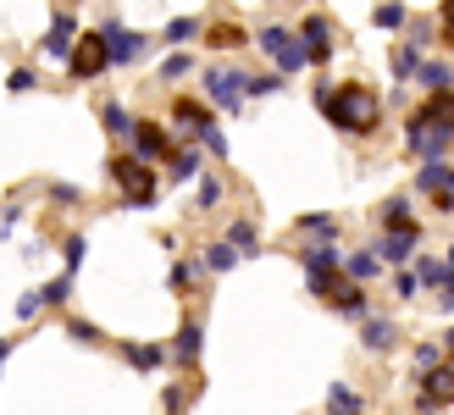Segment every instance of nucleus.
Returning a JSON list of instances; mask_svg holds the SVG:
<instances>
[{
  "mask_svg": "<svg viewBox=\"0 0 454 415\" xmlns=\"http://www.w3.org/2000/svg\"><path fill=\"white\" fill-rule=\"evenodd\" d=\"M316 111L344 133V138H372L382 128V117H388V106H382V95L372 83H360V78H344V83H333V78H316Z\"/></svg>",
  "mask_w": 454,
  "mask_h": 415,
  "instance_id": "obj_1",
  "label": "nucleus"
},
{
  "mask_svg": "<svg viewBox=\"0 0 454 415\" xmlns=\"http://www.w3.org/2000/svg\"><path fill=\"white\" fill-rule=\"evenodd\" d=\"M106 177H111V189L122 194L128 211H150L155 200H161V167H150V161H139L128 145L106 161Z\"/></svg>",
  "mask_w": 454,
  "mask_h": 415,
  "instance_id": "obj_2",
  "label": "nucleus"
},
{
  "mask_svg": "<svg viewBox=\"0 0 454 415\" xmlns=\"http://www.w3.org/2000/svg\"><path fill=\"white\" fill-rule=\"evenodd\" d=\"M255 51L271 61V73H283V78H294V73L310 67L305 39H300V28H288V22H261V28H255Z\"/></svg>",
  "mask_w": 454,
  "mask_h": 415,
  "instance_id": "obj_3",
  "label": "nucleus"
},
{
  "mask_svg": "<svg viewBox=\"0 0 454 415\" xmlns=\"http://www.w3.org/2000/svg\"><path fill=\"white\" fill-rule=\"evenodd\" d=\"M244 78H249V67H233V61H206V67H200V95H206V100L222 111V117H239V111L249 106Z\"/></svg>",
  "mask_w": 454,
  "mask_h": 415,
  "instance_id": "obj_4",
  "label": "nucleus"
},
{
  "mask_svg": "<svg viewBox=\"0 0 454 415\" xmlns=\"http://www.w3.org/2000/svg\"><path fill=\"white\" fill-rule=\"evenodd\" d=\"M61 73L73 78V83H95V78H106V73H111V44H106V34H100V28H83Z\"/></svg>",
  "mask_w": 454,
  "mask_h": 415,
  "instance_id": "obj_5",
  "label": "nucleus"
},
{
  "mask_svg": "<svg viewBox=\"0 0 454 415\" xmlns=\"http://www.w3.org/2000/svg\"><path fill=\"white\" fill-rule=\"evenodd\" d=\"M421 239H427V222H399V227H377L372 249L382 255L388 271H399V266H411L421 255Z\"/></svg>",
  "mask_w": 454,
  "mask_h": 415,
  "instance_id": "obj_6",
  "label": "nucleus"
},
{
  "mask_svg": "<svg viewBox=\"0 0 454 415\" xmlns=\"http://www.w3.org/2000/svg\"><path fill=\"white\" fill-rule=\"evenodd\" d=\"M177 145H184V138H177L172 122H161V117H139V128H133V138H128V150L139 161H150V167H167V161L177 155Z\"/></svg>",
  "mask_w": 454,
  "mask_h": 415,
  "instance_id": "obj_7",
  "label": "nucleus"
},
{
  "mask_svg": "<svg viewBox=\"0 0 454 415\" xmlns=\"http://www.w3.org/2000/svg\"><path fill=\"white\" fill-rule=\"evenodd\" d=\"M167 122H172V133L177 138H206V128H216V106L206 100V95H172L167 100Z\"/></svg>",
  "mask_w": 454,
  "mask_h": 415,
  "instance_id": "obj_8",
  "label": "nucleus"
},
{
  "mask_svg": "<svg viewBox=\"0 0 454 415\" xmlns=\"http://www.w3.org/2000/svg\"><path fill=\"white\" fill-rule=\"evenodd\" d=\"M404 150H411L416 161H449V150H454V133L433 128V122L421 117V111H411V117H404Z\"/></svg>",
  "mask_w": 454,
  "mask_h": 415,
  "instance_id": "obj_9",
  "label": "nucleus"
},
{
  "mask_svg": "<svg viewBox=\"0 0 454 415\" xmlns=\"http://www.w3.org/2000/svg\"><path fill=\"white\" fill-rule=\"evenodd\" d=\"M294 28H300L305 51H310V67H333V56H338V22L327 12H305Z\"/></svg>",
  "mask_w": 454,
  "mask_h": 415,
  "instance_id": "obj_10",
  "label": "nucleus"
},
{
  "mask_svg": "<svg viewBox=\"0 0 454 415\" xmlns=\"http://www.w3.org/2000/svg\"><path fill=\"white\" fill-rule=\"evenodd\" d=\"M100 34H106V44H111V67H139V61L150 56V34L128 28L122 17H106Z\"/></svg>",
  "mask_w": 454,
  "mask_h": 415,
  "instance_id": "obj_11",
  "label": "nucleus"
},
{
  "mask_svg": "<svg viewBox=\"0 0 454 415\" xmlns=\"http://www.w3.org/2000/svg\"><path fill=\"white\" fill-rule=\"evenodd\" d=\"M78 34H83V28H78V6H56V12H51V28H44V39H39V56L67 67V56H73Z\"/></svg>",
  "mask_w": 454,
  "mask_h": 415,
  "instance_id": "obj_12",
  "label": "nucleus"
},
{
  "mask_svg": "<svg viewBox=\"0 0 454 415\" xmlns=\"http://www.w3.org/2000/svg\"><path fill=\"white\" fill-rule=\"evenodd\" d=\"M167 349H172L177 372H200V360H206V321H200V310H189L184 321H177V338L167 343Z\"/></svg>",
  "mask_w": 454,
  "mask_h": 415,
  "instance_id": "obj_13",
  "label": "nucleus"
},
{
  "mask_svg": "<svg viewBox=\"0 0 454 415\" xmlns=\"http://www.w3.org/2000/svg\"><path fill=\"white\" fill-rule=\"evenodd\" d=\"M438 410H454V360H443L438 372H427L416 388V415H438Z\"/></svg>",
  "mask_w": 454,
  "mask_h": 415,
  "instance_id": "obj_14",
  "label": "nucleus"
},
{
  "mask_svg": "<svg viewBox=\"0 0 454 415\" xmlns=\"http://www.w3.org/2000/svg\"><path fill=\"white\" fill-rule=\"evenodd\" d=\"M300 244H338V233H344V222H338L333 211H305V216H294L288 227Z\"/></svg>",
  "mask_w": 454,
  "mask_h": 415,
  "instance_id": "obj_15",
  "label": "nucleus"
},
{
  "mask_svg": "<svg viewBox=\"0 0 454 415\" xmlns=\"http://www.w3.org/2000/svg\"><path fill=\"white\" fill-rule=\"evenodd\" d=\"M360 349L366 355H394L399 349V321L394 316H366L360 321Z\"/></svg>",
  "mask_w": 454,
  "mask_h": 415,
  "instance_id": "obj_16",
  "label": "nucleus"
},
{
  "mask_svg": "<svg viewBox=\"0 0 454 415\" xmlns=\"http://www.w3.org/2000/svg\"><path fill=\"white\" fill-rule=\"evenodd\" d=\"M327 310H338L344 321H355V327H360V321L372 316V294H366V283H349V277H344V283H338V294L327 299Z\"/></svg>",
  "mask_w": 454,
  "mask_h": 415,
  "instance_id": "obj_17",
  "label": "nucleus"
},
{
  "mask_svg": "<svg viewBox=\"0 0 454 415\" xmlns=\"http://www.w3.org/2000/svg\"><path fill=\"white\" fill-rule=\"evenodd\" d=\"M117 355H122L139 377H155L161 365H172V349H167V343H117Z\"/></svg>",
  "mask_w": 454,
  "mask_h": 415,
  "instance_id": "obj_18",
  "label": "nucleus"
},
{
  "mask_svg": "<svg viewBox=\"0 0 454 415\" xmlns=\"http://www.w3.org/2000/svg\"><path fill=\"white\" fill-rule=\"evenodd\" d=\"M206 277H211V271H206V261H200V255H184V261L167 271V288H172L177 299H194L200 288H206Z\"/></svg>",
  "mask_w": 454,
  "mask_h": 415,
  "instance_id": "obj_19",
  "label": "nucleus"
},
{
  "mask_svg": "<svg viewBox=\"0 0 454 415\" xmlns=\"http://www.w3.org/2000/svg\"><path fill=\"white\" fill-rule=\"evenodd\" d=\"M200 172H206V150H200L194 138H184V145H177V155L167 161V183H194Z\"/></svg>",
  "mask_w": 454,
  "mask_h": 415,
  "instance_id": "obj_20",
  "label": "nucleus"
},
{
  "mask_svg": "<svg viewBox=\"0 0 454 415\" xmlns=\"http://www.w3.org/2000/svg\"><path fill=\"white\" fill-rule=\"evenodd\" d=\"M300 266H305V277L344 271V244H300Z\"/></svg>",
  "mask_w": 454,
  "mask_h": 415,
  "instance_id": "obj_21",
  "label": "nucleus"
},
{
  "mask_svg": "<svg viewBox=\"0 0 454 415\" xmlns=\"http://www.w3.org/2000/svg\"><path fill=\"white\" fill-rule=\"evenodd\" d=\"M416 194H427V200L454 194V167H449V161H421V167H416Z\"/></svg>",
  "mask_w": 454,
  "mask_h": 415,
  "instance_id": "obj_22",
  "label": "nucleus"
},
{
  "mask_svg": "<svg viewBox=\"0 0 454 415\" xmlns=\"http://www.w3.org/2000/svg\"><path fill=\"white\" fill-rule=\"evenodd\" d=\"M206 44H211V51H244V44H249V28H244V22H227V17H206Z\"/></svg>",
  "mask_w": 454,
  "mask_h": 415,
  "instance_id": "obj_23",
  "label": "nucleus"
},
{
  "mask_svg": "<svg viewBox=\"0 0 454 415\" xmlns=\"http://www.w3.org/2000/svg\"><path fill=\"white\" fill-rule=\"evenodd\" d=\"M100 128L117 138V145H128L133 138V128H139V117H133V111L122 106V100H100Z\"/></svg>",
  "mask_w": 454,
  "mask_h": 415,
  "instance_id": "obj_24",
  "label": "nucleus"
},
{
  "mask_svg": "<svg viewBox=\"0 0 454 415\" xmlns=\"http://www.w3.org/2000/svg\"><path fill=\"white\" fill-rule=\"evenodd\" d=\"M222 239H227V244H233V249H239V255H244V261H255V255H261V227H255V222H249V216H233V222H227V227H222Z\"/></svg>",
  "mask_w": 454,
  "mask_h": 415,
  "instance_id": "obj_25",
  "label": "nucleus"
},
{
  "mask_svg": "<svg viewBox=\"0 0 454 415\" xmlns=\"http://www.w3.org/2000/svg\"><path fill=\"white\" fill-rule=\"evenodd\" d=\"M382 271H388V266H382V255H377V249L366 244V249H355V255H344V277H349V283H377V277Z\"/></svg>",
  "mask_w": 454,
  "mask_h": 415,
  "instance_id": "obj_26",
  "label": "nucleus"
},
{
  "mask_svg": "<svg viewBox=\"0 0 454 415\" xmlns=\"http://www.w3.org/2000/svg\"><path fill=\"white\" fill-rule=\"evenodd\" d=\"M421 117L433 122V128H443V133H454V89H433V95H421Z\"/></svg>",
  "mask_w": 454,
  "mask_h": 415,
  "instance_id": "obj_27",
  "label": "nucleus"
},
{
  "mask_svg": "<svg viewBox=\"0 0 454 415\" xmlns=\"http://www.w3.org/2000/svg\"><path fill=\"white\" fill-rule=\"evenodd\" d=\"M227 200V177L222 172H200L194 177V211H222Z\"/></svg>",
  "mask_w": 454,
  "mask_h": 415,
  "instance_id": "obj_28",
  "label": "nucleus"
},
{
  "mask_svg": "<svg viewBox=\"0 0 454 415\" xmlns=\"http://www.w3.org/2000/svg\"><path fill=\"white\" fill-rule=\"evenodd\" d=\"M421 61H427V51H416V44H394V56H388V73L399 78V83H416V73H421Z\"/></svg>",
  "mask_w": 454,
  "mask_h": 415,
  "instance_id": "obj_29",
  "label": "nucleus"
},
{
  "mask_svg": "<svg viewBox=\"0 0 454 415\" xmlns=\"http://www.w3.org/2000/svg\"><path fill=\"white\" fill-rule=\"evenodd\" d=\"M161 39L172 44V51H184V44H194V39H206V17H172L167 28H161Z\"/></svg>",
  "mask_w": 454,
  "mask_h": 415,
  "instance_id": "obj_30",
  "label": "nucleus"
},
{
  "mask_svg": "<svg viewBox=\"0 0 454 415\" xmlns=\"http://www.w3.org/2000/svg\"><path fill=\"white\" fill-rule=\"evenodd\" d=\"M411 271L421 277V288H427V294H438V288L449 283V277H454L443 255H416V261H411Z\"/></svg>",
  "mask_w": 454,
  "mask_h": 415,
  "instance_id": "obj_31",
  "label": "nucleus"
},
{
  "mask_svg": "<svg viewBox=\"0 0 454 415\" xmlns=\"http://www.w3.org/2000/svg\"><path fill=\"white\" fill-rule=\"evenodd\" d=\"M416 89H421V95H433V89H454V61H433V56H427L421 73H416Z\"/></svg>",
  "mask_w": 454,
  "mask_h": 415,
  "instance_id": "obj_32",
  "label": "nucleus"
},
{
  "mask_svg": "<svg viewBox=\"0 0 454 415\" xmlns=\"http://www.w3.org/2000/svg\"><path fill=\"white\" fill-rule=\"evenodd\" d=\"M200 261H206V271H211V277H222V271H233L244 255H239V249L227 244V239H211L206 249H200Z\"/></svg>",
  "mask_w": 454,
  "mask_h": 415,
  "instance_id": "obj_33",
  "label": "nucleus"
},
{
  "mask_svg": "<svg viewBox=\"0 0 454 415\" xmlns=\"http://www.w3.org/2000/svg\"><path fill=\"white\" fill-rule=\"evenodd\" d=\"M189 73H200V56L194 51H167V61H161V73H155V78H161V83H184Z\"/></svg>",
  "mask_w": 454,
  "mask_h": 415,
  "instance_id": "obj_34",
  "label": "nucleus"
},
{
  "mask_svg": "<svg viewBox=\"0 0 454 415\" xmlns=\"http://www.w3.org/2000/svg\"><path fill=\"white\" fill-rule=\"evenodd\" d=\"M372 22H377L382 34H404V22H411V6H404V0H377Z\"/></svg>",
  "mask_w": 454,
  "mask_h": 415,
  "instance_id": "obj_35",
  "label": "nucleus"
},
{
  "mask_svg": "<svg viewBox=\"0 0 454 415\" xmlns=\"http://www.w3.org/2000/svg\"><path fill=\"white\" fill-rule=\"evenodd\" d=\"M61 327H67V338H73V343H83V349H106V333L89 316H67Z\"/></svg>",
  "mask_w": 454,
  "mask_h": 415,
  "instance_id": "obj_36",
  "label": "nucleus"
},
{
  "mask_svg": "<svg viewBox=\"0 0 454 415\" xmlns=\"http://www.w3.org/2000/svg\"><path fill=\"white\" fill-rule=\"evenodd\" d=\"M73 283H78V271H56L51 283H44V310H67V299H73Z\"/></svg>",
  "mask_w": 454,
  "mask_h": 415,
  "instance_id": "obj_37",
  "label": "nucleus"
},
{
  "mask_svg": "<svg viewBox=\"0 0 454 415\" xmlns=\"http://www.w3.org/2000/svg\"><path fill=\"white\" fill-rule=\"evenodd\" d=\"M327 415H366V399H360L349 382H333V394H327Z\"/></svg>",
  "mask_w": 454,
  "mask_h": 415,
  "instance_id": "obj_38",
  "label": "nucleus"
},
{
  "mask_svg": "<svg viewBox=\"0 0 454 415\" xmlns=\"http://www.w3.org/2000/svg\"><path fill=\"white\" fill-rule=\"evenodd\" d=\"M399 222H416V211H411V194H388L377 205V227H399Z\"/></svg>",
  "mask_w": 454,
  "mask_h": 415,
  "instance_id": "obj_39",
  "label": "nucleus"
},
{
  "mask_svg": "<svg viewBox=\"0 0 454 415\" xmlns=\"http://www.w3.org/2000/svg\"><path fill=\"white\" fill-rule=\"evenodd\" d=\"M411 360H416V377H427V372H438V365L449 360V355H443V338H421L416 349H411Z\"/></svg>",
  "mask_w": 454,
  "mask_h": 415,
  "instance_id": "obj_40",
  "label": "nucleus"
},
{
  "mask_svg": "<svg viewBox=\"0 0 454 415\" xmlns=\"http://www.w3.org/2000/svg\"><path fill=\"white\" fill-rule=\"evenodd\" d=\"M189 404H194V382H167L161 388V410L167 415H189Z\"/></svg>",
  "mask_w": 454,
  "mask_h": 415,
  "instance_id": "obj_41",
  "label": "nucleus"
},
{
  "mask_svg": "<svg viewBox=\"0 0 454 415\" xmlns=\"http://www.w3.org/2000/svg\"><path fill=\"white\" fill-rule=\"evenodd\" d=\"M244 95H249V100H271V95H283V73H249V78H244Z\"/></svg>",
  "mask_w": 454,
  "mask_h": 415,
  "instance_id": "obj_42",
  "label": "nucleus"
},
{
  "mask_svg": "<svg viewBox=\"0 0 454 415\" xmlns=\"http://www.w3.org/2000/svg\"><path fill=\"white\" fill-rule=\"evenodd\" d=\"M433 39H438V22H427V17H411V22H404V44H416V51H433Z\"/></svg>",
  "mask_w": 454,
  "mask_h": 415,
  "instance_id": "obj_43",
  "label": "nucleus"
},
{
  "mask_svg": "<svg viewBox=\"0 0 454 415\" xmlns=\"http://www.w3.org/2000/svg\"><path fill=\"white\" fill-rule=\"evenodd\" d=\"M83 255H89V239H83V233H67V239H61V271H78Z\"/></svg>",
  "mask_w": 454,
  "mask_h": 415,
  "instance_id": "obj_44",
  "label": "nucleus"
},
{
  "mask_svg": "<svg viewBox=\"0 0 454 415\" xmlns=\"http://www.w3.org/2000/svg\"><path fill=\"white\" fill-rule=\"evenodd\" d=\"M44 316V294L39 288H28V294H17V321L28 327V321H39Z\"/></svg>",
  "mask_w": 454,
  "mask_h": 415,
  "instance_id": "obj_45",
  "label": "nucleus"
},
{
  "mask_svg": "<svg viewBox=\"0 0 454 415\" xmlns=\"http://www.w3.org/2000/svg\"><path fill=\"white\" fill-rule=\"evenodd\" d=\"M200 150H206L211 161H227V155H233V145H227V133H222V122H216V128H206V138H200Z\"/></svg>",
  "mask_w": 454,
  "mask_h": 415,
  "instance_id": "obj_46",
  "label": "nucleus"
},
{
  "mask_svg": "<svg viewBox=\"0 0 454 415\" xmlns=\"http://www.w3.org/2000/svg\"><path fill=\"white\" fill-rule=\"evenodd\" d=\"M6 89H12V95H34V89H39V73H34V67H12V73H6Z\"/></svg>",
  "mask_w": 454,
  "mask_h": 415,
  "instance_id": "obj_47",
  "label": "nucleus"
},
{
  "mask_svg": "<svg viewBox=\"0 0 454 415\" xmlns=\"http://www.w3.org/2000/svg\"><path fill=\"white\" fill-rule=\"evenodd\" d=\"M388 288H394V299H416V294H421V277H416L411 266H399V271H394V283H388Z\"/></svg>",
  "mask_w": 454,
  "mask_h": 415,
  "instance_id": "obj_48",
  "label": "nucleus"
},
{
  "mask_svg": "<svg viewBox=\"0 0 454 415\" xmlns=\"http://www.w3.org/2000/svg\"><path fill=\"white\" fill-rule=\"evenodd\" d=\"M51 205H61V211L73 205V211H78V205H83V189H78V183H51Z\"/></svg>",
  "mask_w": 454,
  "mask_h": 415,
  "instance_id": "obj_49",
  "label": "nucleus"
},
{
  "mask_svg": "<svg viewBox=\"0 0 454 415\" xmlns=\"http://www.w3.org/2000/svg\"><path fill=\"white\" fill-rule=\"evenodd\" d=\"M438 310H443V316H454V277H449V283L438 288Z\"/></svg>",
  "mask_w": 454,
  "mask_h": 415,
  "instance_id": "obj_50",
  "label": "nucleus"
},
{
  "mask_svg": "<svg viewBox=\"0 0 454 415\" xmlns=\"http://www.w3.org/2000/svg\"><path fill=\"white\" fill-rule=\"evenodd\" d=\"M438 17H443V39L454 44V0H443V6H438Z\"/></svg>",
  "mask_w": 454,
  "mask_h": 415,
  "instance_id": "obj_51",
  "label": "nucleus"
},
{
  "mask_svg": "<svg viewBox=\"0 0 454 415\" xmlns=\"http://www.w3.org/2000/svg\"><path fill=\"white\" fill-rule=\"evenodd\" d=\"M12 349H17V338H6V333H0V372H6V360H12Z\"/></svg>",
  "mask_w": 454,
  "mask_h": 415,
  "instance_id": "obj_52",
  "label": "nucleus"
},
{
  "mask_svg": "<svg viewBox=\"0 0 454 415\" xmlns=\"http://www.w3.org/2000/svg\"><path fill=\"white\" fill-rule=\"evenodd\" d=\"M433 205H438V211H449V216H454V194H438Z\"/></svg>",
  "mask_w": 454,
  "mask_h": 415,
  "instance_id": "obj_53",
  "label": "nucleus"
},
{
  "mask_svg": "<svg viewBox=\"0 0 454 415\" xmlns=\"http://www.w3.org/2000/svg\"><path fill=\"white\" fill-rule=\"evenodd\" d=\"M443 355H449V360H454V327H449V333H443Z\"/></svg>",
  "mask_w": 454,
  "mask_h": 415,
  "instance_id": "obj_54",
  "label": "nucleus"
},
{
  "mask_svg": "<svg viewBox=\"0 0 454 415\" xmlns=\"http://www.w3.org/2000/svg\"><path fill=\"white\" fill-rule=\"evenodd\" d=\"M443 261H449V271H454V244H449V255H443Z\"/></svg>",
  "mask_w": 454,
  "mask_h": 415,
  "instance_id": "obj_55",
  "label": "nucleus"
},
{
  "mask_svg": "<svg viewBox=\"0 0 454 415\" xmlns=\"http://www.w3.org/2000/svg\"><path fill=\"white\" fill-rule=\"evenodd\" d=\"M67 6H83V0H67Z\"/></svg>",
  "mask_w": 454,
  "mask_h": 415,
  "instance_id": "obj_56",
  "label": "nucleus"
}]
</instances>
